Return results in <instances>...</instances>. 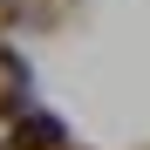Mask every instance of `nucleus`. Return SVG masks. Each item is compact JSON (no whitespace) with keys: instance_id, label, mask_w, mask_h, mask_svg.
Wrapping results in <instances>:
<instances>
[{"instance_id":"nucleus-1","label":"nucleus","mask_w":150,"mask_h":150,"mask_svg":"<svg viewBox=\"0 0 150 150\" xmlns=\"http://www.w3.org/2000/svg\"><path fill=\"white\" fill-rule=\"evenodd\" d=\"M14 143H62V123H48V116H34L28 130H14Z\"/></svg>"}]
</instances>
